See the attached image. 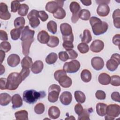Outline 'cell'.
<instances>
[{
    "label": "cell",
    "instance_id": "9f6ffc18",
    "mask_svg": "<svg viewBox=\"0 0 120 120\" xmlns=\"http://www.w3.org/2000/svg\"><path fill=\"white\" fill-rule=\"evenodd\" d=\"M111 98L112 100L119 102H120V93L119 92L114 91L111 94Z\"/></svg>",
    "mask_w": 120,
    "mask_h": 120
},
{
    "label": "cell",
    "instance_id": "83f0119b",
    "mask_svg": "<svg viewBox=\"0 0 120 120\" xmlns=\"http://www.w3.org/2000/svg\"><path fill=\"white\" fill-rule=\"evenodd\" d=\"M113 24L115 28H120V10L118 8L115 9L112 14Z\"/></svg>",
    "mask_w": 120,
    "mask_h": 120
},
{
    "label": "cell",
    "instance_id": "3957f363",
    "mask_svg": "<svg viewBox=\"0 0 120 120\" xmlns=\"http://www.w3.org/2000/svg\"><path fill=\"white\" fill-rule=\"evenodd\" d=\"M22 81V78L19 73L17 72L10 73L7 78V90H15Z\"/></svg>",
    "mask_w": 120,
    "mask_h": 120
},
{
    "label": "cell",
    "instance_id": "680465c9",
    "mask_svg": "<svg viewBox=\"0 0 120 120\" xmlns=\"http://www.w3.org/2000/svg\"><path fill=\"white\" fill-rule=\"evenodd\" d=\"M7 85V79L6 78H0V89L1 90H6Z\"/></svg>",
    "mask_w": 120,
    "mask_h": 120
},
{
    "label": "cell",
    "instance_id": "603a6c76",
    "mask_svg": "<svg viewBox=\"0 0 120 120\" xmlns=\"http://www.w3.org/2000/svg\"><path fill=\"white\" fill-rule=\"evenodd\" d=\"M43 68V62L41 60H37L32 64L31 67V70L33 73L37 74L41 72Z\"/></svg>",
    "mask_w": 120,
    "mask_h": 120
},
{
    "label": "cell",
    "instance_id": "be15d7a7",
    "mask_svg": "<svg viewBox=\"0 0 120 120\" xmlns=\"http://www.w3.org/2000/svg\"><path fill=\"white\" fill-rule=\"evenodd\" d=\"M80 1L83 4V5H85V6H90L91 4V0H80Z\"/></svg>",
    "mask_w": 120,
    "mask_h": 120
},
{
    "label": "cell",
    "instance_id": "9c48e42d",
    "mask_svg": "<svg viewBox=\"0 0 120 120\" xmlns=\"http://www.w3.org/2000/svg\"><path fill=\"white\" fill-rule=\"evenodd\" d=\"M38 11L32 9L28 14L27 18L29 21V24L32 28H37L40 24V21L38 19Z\"/></svg>",
    "mask_w": 120,
    "mask_h": 120
},
{
    "label": "cell",
    "instance_id": "d6a6232c",
    "mask_svg": "<svg viewBox=\"0 0 120 120\" xmlns=\"http://www.w3.org/2000/svg\"><path fill=\"white\" fill-rule=\"evenodd\" d=\"M74 96L76 102L82 104L84 103L86 100V97L83 92L80 90L75 91L74 92Z\"/></svg>",
    "mask_w": 120,
    "mask_h": 120
},
{
    "label": "cell",
    "instance_id": "f6af8a7d",
    "mask_svg": "<svg viewBox=\"0 0 120 120\" xmlns=\"http://www.w3.org/2000/svg\"><path fill=\"white\" fill-rule=\"evenodd\" d=\"M111 84L114 86H119L120 85V77L117 75H113L111 77Z\"/></svg>",
    "mask_w": 120,
    "mask_h": 120
},
{
    "label": "cell",
    "instance_id": "f546056e",
    "mask_svg": "<svg viewBox=\"0 0 120 120\" xmlns=\"http://www.w3.org/2000/svg\"><path fill=\"white\" fill-rule=\"evenodd\" d=\"M33 64L32 58L28 56H25L22 60L21 64L22 68L29 69Z\"/></svg>",
    "mask_w": 120,
    "mask_h": 120
},
{
    "label": "cell",
    "instance_id": "c3c4849f",
    "mask_svg": "<svg viewBox=\"0 0 120 120\" xmlns=\"http://www.w3.org/2000/svg\"><path fill=\"white\" fill-rule=\"evenodd\" d=\"M67 75V72L64 71L63 69H60V70H58L57 71H56L54 73V77L55 79V80H56L57 81H58L59 79V78L64 75Z\"/></svg>",
    "mask_w": 120,
    "mask_h": 120
},
{
    "label": "cell",
    "instance_id": "003e7915",
    "mask_svg": "<svg viewBox=\"0 0 120 120\" xmlns=\"http://www.w3.org/2000/svg\"><path fill=\"white\" fill-rule=\"evenodd\" d=\"M5 71V67L2 65L1 64L0 65V75H2L3 73H4Z\"/></svg>",
    "mask_w": 120,
    "mask_h": 120
},
{
    "label": "cell",
    "instance_id": "8992f818",
    "mask_svg": "<svg viewBox=\"0 0 120 120\" xmlns=\"http://www.w3.org/2000/svg\"><path fill=\"white\" fill-rule=\"evenodd\" d=\"M120 64V55L119 53H113L110 60L106 63V67L110 71H114Z\"/></svg>",
    "mask_w": 120,
    "mask_h": 120
},
{
    "label": "cell",
    "instance_id": "5bb4252c",
    "mask_svg": "<svg viewBox=\"0 0 120 120\" xmlns=\"http://www.w3.org/2000/svg\"><path fill=\"white\" fill-rule=\"evenodd\" d=\"M11 17V14L8 10V6L3 2L0 3V18L2 20H8Z\"/></svg>",
    "mask_w": 120,
    "mask_h": 120
},
{
    "label": "cell",
    "instance_id": "f35d334b",
    "mask_svg": "<svg viewBox=\"0 0 120 120\" xmlns=\"http://www.w3.org/2000/svg\"><path fill=\"white\" fill-rule=\"evenodd\" d=\"M48 30L52 34H55L57 30V24L54 21H50L47 23Z\"/></svg>",
    "mask_w": 120,
    "mask_h": 120
},
{
    "label": "cell",
    "instance_id": "7a4b0ae2",
    "mask_svg": "<svg viewBox=\"0 0 120 120\" xmlns=\"http://www.w3.org/2000/svg\"><path fill=\"white\" fill-rule=\"evenodd\" d=\"M46 93L43 91L38 92L34 90H28L23 92V100L28 104H32L36 103L37 101L45 97Z\"/></svg>",
    "mask_w": 120,
    "mask_h": 120
},
{
    "label": "cell",
    "instance_id": "ffe728a7",
    "mask_svg": "<svg viewBox=\"0 0 120 120\" xmlns=\"http://www.w3.org/2000/svg\"><path fill=\"white\" fill-rule=\"evenodd\" d=\"M58 82L61 87L65 88L70 87L72 83V79L67 75L61 76Z\"/></svg>",
    "mask_w": 120,
    "mask_h": 120
},
{
    "label": "cell",
    "instance_id": "74e56055",
    "mask_svg": "<svg viewBox=\"0 0 120 120\" xmlns=\"http://www.w3.org/2000/svg\"><path fill=\"white\" fill-rule=\"evenodd\" d=\"M59 44V39L57 37L51 36L50 37V39L48 43H47V45L50 47H55L58 46Z\"/></svg>",
    "mask_w": 120,
    "mask_h": 120
},
{
    "label": "cell",
    "instance_id": "4dcf8cb0",
    "mask_svg": "<svg viewBox=\"0 0 120 120\" xmlns=\"http://www.w3.org/2000/svg\"><path fill=\"white\" fill-rule=\"evenodd\" d=\"M91 73L88 69H83L81 73V78L82 80L85 82H88L91 79Z\"/></svg>",
    "mask_w": 120,
    "mask_h": 120
},
{
    "label": "cell",
    "instance_id": "94428289",
    "mask_svg": "<svg viewBox=\"0 0 120 120\" xmlns=\"http://www.w3.org/2000/svg\"><path fill=\"white\" fill-rule=\"evenodd\" d=\"M120 40V35L116 34L112 38V43L116 45H118L119 47Z\"/></svg>",
    "mask_w": 120,
    "mask_h": 120
},
{
    "label": "cell",
    "instance_id": "db71d44e",
    "mask_svg": "<svg viewBox=\"0 0 120 120\" xmlns=\"http://www.w3.org/2000/svg\"><path fill=\"white\" fill-rule=\"evenodd\" d=\"M38 16L42 22L46 21L48 18V15L44 10L38 11Z\"/></svg>",
    "mask_w": 120,
    "mask_h": 120
},
{
    "label": "cell",
    "instance_id": "4316f807",
    "mask_svg": "<svg viewBox=\"0 0 120 120\" xmlns=\"http://www.w3.org/2000/svg\"><path fill=\"white\" fill-rule=\"evenodd\" d=\"M12 98L10 95L7 93H2L0 95V105L2 106H6L11 102Z\"/></svg>",
    "mask_w": 120,
    "mask_h": 120
},
{
    "label": "cell",
    "instance_id": "7bdbcfd3",
    "mask_svg": "<svg viewBox=\"0 0 120 120\" xmlns=\"http://www.w3.org/2000/svg\"><path fill=\"white\" fill-rule=\"evenodd\" d=\"M35 112L38 114H41L45 111V105L42 103L37 104L34 107Z\"/></svg>",
    "mask_w": 120,
    "mask_h": 120
},
{
    "label": "cell",
    "instance_id": "11a10c76",
    "mask_svg": "<svg viewBox=\"0 0 120 120\" xmlns=\"http://www.w3.org/2000/svg\"><path fill=\"white\" fill-rule=\"evenodd\" d=\"M62 46L66 51L71 50L74 48L73 42L70 41H63Z\"/></svg>",
    "mask_w": 120,
    "mask_h": 120
},
{
    "label": "cell",
    "instance_id": "bcb514c9",
    "mask_svg": "<svg viewBox=\"0 0 120 120\" xmlns=\"http://www.w3.org/2000/svg\"><path fill=\"white\" fill-rule=\"evenodd\" d=\"M21 6L20 1L18 0H13L11 3V11L13 13H15L18 10Z\"/></svg>",
    "mask_w": 120,
    "mask_h": 120
},
{
    "label": "cell",
    "instance_id": "7c38bea8",
    "mask_svg": "<svg viewBox=\"0 0 120 120\" xmlns=\"http://www.w3.org/2000/svg\"><path fill=\"white\" fill-rule=\"evenodd\" d=\"M104 47V42L99 39H96L94 40L91 44L90 49L94 52H101Z\"/></svg>",
    "mask_w": 120,
    "mask_h": 120
},
{
    "label": "cell",
    "instance_id": "277c9868",
    "mask_svg": "<svg viewBox=\"0 0 120 120\" xmlns=\"http://www.w3.org/2000/svg\"><path fill=\"white\" fill-rule=\"evenodd\" d=\"M120 114V106L117 104H110L107 105L106 108L107 115L105 117V120H114Z\"/></svg>",
    "mask_w": 120,
    "mask_h": 120
},
{
    "label": "cell",
    "instance_id": "836d02e7",
    "mask_svg": "<svg viewBox=\"0 0 120 120\" xmlns=\"http://www.w3.org/2000/svg\"><path fill=\"white\" fill-rule=\"evenodd\" d=\"M92 40V36L90 31L89 30L85 29L83 32V36L81 38L82 43L88 44Z\"/></svg>",
    "mask_w": 120,
    "mask_h": 120
},
{
    "label": "cell",
    "instance_id": "52a82bcc",
    "mask_svg": "<svg viewBox=\"0 0 120 120\" xmlns=\"http://www.w3.org/2000/svg\"><path fill=\"white\" fill-rule=\"evenodd\" d=\"M80 63L77 60H72L66 62L63 67V69L67 73H75L77 72L80 68Z\"/></svg>",
    "mask_w": 120,
    "mask_h": 120
},
{
    "label": "cell",
    "instance_id": "03108f58",
    "mask_svg": "<svg viewBox=\"0 0 120 120\" xmlns=\"http://www.w3.org/2000/svg\"><path fill=\"white\" fill-rule=\"evenodd\" d=\"M110 2V0H96V2L99 4H108L109 2Z\"/></svg>",
    "mask_w": 120,
    "mask_h": 120
},
{
    "label": "cell",
    "instance_id": "ab89813d",
    "mask_svg": "<svg viewBox=\"0 0 120 120\" xmlns=\"http://www.w3.org/2000/svg\"><path fill=\"white\" fill-rule=\"evenodd\" d=\"M29 6L26 4H21V6L18 10V14L19 15L25 16L27 15L28 10H29Z\"/></svg>",
    "mask_w": 120,
    "mask_h": 120
},
{
    "label": "cell",
    "instance_id": "d4e9b609",
    "mask_svg": "<svg viewBox=\"0 0 120 120\" xmlns=\"http://www.w3.org/2000/svg\"><path fill=\"white\" fill-rule=\"evenodd\" d=\"M107 105L103 103H98L96 106L97 114L100 116H104L106 113V108Z\"/></svg>",
    "mask_w": 120,
    "mask_h": 120
},
{
    "label": "cell",
    "instance_id": "7dc6e473",
    "mask_svg": "<svg viewBox=\"0 0 120 120\" xmlns=\"http://www.w3.org/2000/svg\"><path fill=\"white\" fill-rule=\"evenodd\" d=\"M90 119V112L88 110L83 109L82 113L78 116V120H89Z\"/></svg>",
    "mask_w": 120,
    "mask_h": 120
},
{
    "label": "cell",
    "instance_id": "30bf717a",
    "mask_svg": "<svg viewBox=\"0 0 120 120\" xmlns=\"http://www.w3.org/2000/svg\"><path fill=\"white\" fill-rule=\"evenodd\" d=\"M64 1L53 0L48 2L45 6V9L50 13L53 14L58 8H62Z\"/></svg>",
    "mask_w": 120,
    "mask_h": 120
},
{
    "label": "cell",
    "instance_id": "6125c7cd",
    "mask_svg": "<svg viewBox=\"0 0 120 120\" xmlns=\"http://www.w3.org/2000/svg\"><path fill=\"white\" fill-rule=\"evenodd\" d=\"M62 39L63 41H70L71 42H73L74 41L73 34L67 37H62Z\"/></svg>",
    "mask_w": 120,
    "mask_h": 120
},
{
    "label": "cell",
    "instance_id": "2e32d148",
    "mask_svg": "<svg viewBox=\"0 0 120 120\" xmlns=\"http://www.w3.org/2000/svg\"><path fill=\"white\" fill-rule=\"evenodd\" d=\"M110 12V8L108 4H99L97 8V13L98 15L102 17L106 16Z\"/></svg>",
    "mask_w": 120,
    "mask_h": 120
},
{
    "label": "cell",
    "instance_id": "44dd1931",
    "mask_svg": "<svg viewBox=\"0 0 120 120\" xmlns=\"http://www.w3.org/2000/svg\"><path fill=\"white\" fill-rule=\"evenodd\" d=\"M50 36L48 32L44 30L39 31L37 36L38 41L41 44H47L49 40Z\"/></svg>",
    "mask_w": 120,
    "mask_h": 120
},
{
    "label": "cell",
    "instance_id": "b9f144b4",
    "mask_svg": "<svg viewBox=\"0 0 120 120\" xmlns=\"http://www.w3.org/2000/svg\"><path fill=\"white\" fill-rule=\"evenodd\" d=\"M77 49L80 53L84 54L88 52L89 47L87 44L81 43L77 45Z\"/></svg>",
    "mask_w": 120,
    "mask_h": 120
},
{
    "label": "cell",
    "instance_id": "e575fe53",
    "mask_svg": "<svg viewBox=\"0 0 120 120\" xmlns=\"http://www.w3.org/2000/svg\"><path fill=\"white\" fill-rule=\"evenodd\" d=\"M58 59L57 55L55 52H51L45 58V62L49 65H52L55 63Z\"/></svg>",
    "mask_w": 120,
    "mask_h": 120
},
{
    "label": "cell",
    "instance_id": "e0dca14e",
    "mask_svg": "<svg viewBox=\"0 0 120 120\" xmlns=\"http://www.w3.org/2000/svg\"><path fill=\"white\" fill-rule=\"evenodd\" d=\"M34 34L35 31L30 29L29 27L27 25L25 26L22 30L20 39L22 41L28 38H34Z\"/></svg>",
    "mask_w": 120,
    "mask_h": 120
},
{
    "label": "cell",
    "instance_id": "6da1fadb",
    "mask_svg": "<svg viewBox=\"0 0 120 120\" xmlns=\"http://www.w3.org/2000/svg\"><path fill=\"white\" fill-rule=\"evenodd\" d=\"M90 23L94 34L96 36L105 33L108 28L107 22L102 21L100 19L95 16H92L90 18Z\"/></svg>",
    "mask_w": 120,
    "mask_h": 120
},
{
    "label": "cell",
    "instance_id": "8d00e7d4",
    "mask_svg": "<svg viewBox=\"0 0 120 120\" xmlns=\"http://www.w3.org/2000/svg\"><path fill=\"white\" fill-rule=\"evenodd\" d=\"M79 18L82 20L87 21L89 20L90 18V13L88 9H81L79 13Z\"/></svg>",
    "mask_w": 120,
    "mask_h": 120
},
{
    "label": "cell",
    "instance_id": "7402d4cb",
    "mask_svg": "<svg viewBox=\"0 0 120 120\" xmlns=\"http://www.w3.org/2000/svg\"><path fill=\"white\" fill-rule=\"evenodd\" d=\"M11 101L12 108L14 109L19 108L21 107L23 104L22 99L21 96L18 94H15L12 96Z\"/></svg>",
    "mask_w": 120,
    "mask_h": 120
},
{
    "label": "cell",
    "instance_id": "91938a15",
    "mask_svg": "<svg viewBox=\"0 0 120 120\" xmlns=\"http://www.w3.org/2000/svg\"><path fill=\"white\" fill-rule=\"evenodd\" d=\"M0 39L4 41L8 40V36L7 32L2 30H0Z\"/></svg>",
    "mask_w": 120,
    "mask_h": 120
},
{
    "label": "cell",
    "instance_id": "ac0fdd59",
    "mask_svg": "<svg viewBox=\"0 0 120 120\" xmlns=\"http://www.w3.org/2000/svg\"><path fill=\"white\" fill-rule=\"evenodd\" d=\"M20 62V58L16 54H11L7 59L8 64L11 67L14 68L17 66Z\"/></svg>",
    "mask_w": 120,
    "mask_h": 120
},
{
    "label": "cell",
    "instance_id": "cb8c5ba5",
    "mask_svg": "<svg viewBox=\"0 0 120 120\" xmlns=\"http://www.w3.org/2000/svg\"><path fill=\"white\" fill-rule=\"evenodd\" d=\"M48 114L51 119H56L60 117V112L59 108L58 107L55 106H52L48 109Z\"/></svg>",
    "mask_w": 120,
    "mask_h": 120
},
{
    "label": "cell",
    "instance_id": "60d3db41",
    "mask_svg": "<svg viewBox=\"0 0 120 120\" xmlns=\"http://www.w3.org/2000/svg\"><path fill=\"white\" fill-rule=\"evenodd\" d=\"M22 30L18 29H12L10 32V34L11 38L14 40H16L20 37V35L21 34Z\"/></svg>",
    "mask_w": 120,
    "mask_h": 120
},
{
    "label": "cell",
    "instance_id": "ee69618b",
    "mask_svg": "<svg viewBox=\"0 0 120 120\" xmlns=\"http://www.w3.org/2000/svg\"><path fill=\"white\" fill-rule=\"evenodd\" d=\"M0 50L4 51L5 52H8L10 50L11 46L8 42L3 41L0 44Z\"/></svg>",
    "mask_w": 120,
    "mask_h": 120
},
{
    "label": "cell",
    "instance_id": "484cf974",
    "mask_svg": "<svg viewBox=\"0 0 120 120\" xmlns=\"http://www.w3.org/2000/svg\"><path fill=\"white\" fill-rule=\"evenodd\" d=\"M99 82L104 85H107L110 82L111 77L106 73H102L100 74L98 77Z\"/></svg>",
    "mask_w": 120,
    "mask_h": 120
},
{
    "label": "cell",
    "instance_id": "8fae6325",
    "mask_svg": "<svg viewBox=\"0 0 120 120\" xmlns=\"http://www.w3.org/2000/svg\"><path fill=\"white\" fill-rule=\"evenodd\" d=\"M34 40V38H28L22 41V52L24 56H28L29 54L30 47Z\"/></svg>",
    "mask_w": 120,
    "mask_h": 120
},
{
    "label": "cell",
    "instance_id": "f1b7e54d",
    "mask_svg": "<svg viewBox=\"0 0 120 120\" xmlns=\"http://www.w3.org/2000/svg\"><path fill=\"white\" fill-rule=\"evenodd\" d=\"M25 23V19L22 17H18L16 18L14 21V25L16 29H18L20 30H22L24 27V25Z\"/></svg>",
    "mask_w": 120,
    "mask_h": 120
},
{
    "label": "cell",
    "instance_id": "5b68a950",
    "mask_svg": "<svg viewBox=\"0 0 120 120\" xmlns=\"http://www.w3.org/2000/svg\"><path fill=\"white\" fill-rule=\"evenodd\" d=\"M60 90L61 88L59 85L55 84L50 85L48 89V100L51 103L57 101Z\"/></svg>",
    "mask_w": 120,
    "mask_h": 120
},
{
    "label": "cell",
    "instance_id": "d6986e66",
    "mask_svg": "<svg viewBox=\"0 0 120 120\" xmlns=\"http://www.w3.org/2000/svg\"><path fill=\"white\" fill-rule=\"evenodd\" d=\"M60 30L62 37H67L73 34L71 25L67 23H61L60 25Z\"/></svg>",
    "mask_w": 120,
    "mask_h": 120
},
{
    "label": "cell",
    "instance_id": "681fc988",
    "mask_svg": "<svg viewBox=\"0 0 120 120\" xmlns=\"http://www.w3.org/2000/svg\"><path fill=\"white\" fill-rule=\"evenodd\" d=\"M95 96L98 99L104 100L106 98V94L102 90H98L95 93Z\"/></svg>",
    "mask_w": 120,
    "mask_h": 120
},
{
    "label": "cell",
    "instance_id": "e7e4bbea",
    "mask_svg": "<svg viewBox=\"0 0 120 120\" xmlns=\"http://www.w3.org/2000/svg\"><path fill=\"white\" fill-rule=\"evenodd\" d=\"M0 61L1 64H2L3 61L4 60L5 58V52L3 51L0 50Z\"/></svg>",
    "mask_w": 120,
    "mask_h": 120
},
{
    "label": "cell",
    "instance_id": "ba28073f",
    "mask_svg": "<svg viewBox=\"0 0 120 120\" xmlns=\"http://www.w3.org/2000/svg\"><path fill=\"white\" fill-rule=\"evenodd\" d=\"M69 8L71 12L72 13L71 21L73 23H76L79 18V13L81 10L80 5L76 1H72L70 4Z\"/></svg>",
    "mask_w": 120,
    "mask_h": 120
},
{
    "label": "cell",
    "instance_id": "f907efd6",
    "mask_svg": "<svg viewBox=\"0 0 120 120\" xmlns=\"http://www.w3.org/2000/svg\"><path fill=\"white\" fill-rule=\"evenodd\" d=\"M59 58L62 61H66L69 59L68 55L66 51L60 52L58 54Z\"/></svg>",
    "mask_w": 120,
    "mask_h": 120
},
{
    "label": "cell",
    "instance_id": "d590c367",
    "mask_svg": "<svg viewBox=\"0 0 120 120\" xmlns=\"http://www.w3.org/2000/svg\"><path fill=\"white\" fill-rule=\"evenodd\" d=\"M66 13L65 10L62 8H59L53 14L54 17L58 19H63L65 17Z\"/></svg>",
    "mask_w": 120,
    "mask_h": 120
},
{
    "label": "cell",
    "instance_id": "4fadbf2b",
    "mask_svg": "<svg viewBox=\"0 0 120 120\" xmlns=\"http://www.w3.org/2000/svg\"><path fill=\"white\" fill-rule=\"evenodd\" d=\"M91 64L94 69L98 71L103 68L105 63L102 58L100 57H94L91 60Z\"/></svg>",
    "mask_w": 120,
    "mask_h": 120
},
{
    "label": "cell",
    "instance_id": "f5cc1de1",
    "mask_svg": "<svg viewBox=\"0 0 120 120\" xmlns=\"http://www.w3.org/2000/svg\"><path fill=\"white\" fill-rule=\"evenodd\" d=\"M66 52L68 54L69 59L70 60H75L78 57V53L75 50L73 49L66 51Z\"/></svg>",
    "mask_w": 120,
    "mask_h": 120
},
{
    "label": "cell",
    "instance_id": "1f68e13d",
    "mask_svg": "<svg viewBox=\"0 0 120 120\" xmlns=\"http://www.w3.org/2000/svg\"><path fill=\"white\" fill-rule=\"evenodd\" d=\"M28 112L24 110L17 111L15 113V119L18 120H28Z\"/></svg>",
    "mask_w": 120,
    "mask_h": 120
},
{
    "label": "cell",
    "instance_id": "6f0895ef",
    "mask_svg": "<svg viewBox=\"0 0 120 120\" xmlns=\"http://www.w3.org/2000/svg\"><path fill=\"white\" fill-rule=\"evenodd\" d=\"M83 110V107L82 106V105H81L80 103H78L76 104V105L75 106V112L78 116L82 113Z\"/></svg>",
    "mask_w": 120,
    "mask_h": 120
},
{
    "label": "cell",
    "instance_id": "816d5d0a",
    "mask_svg": "<svg viewBox=\"0 0 120 120\" xmlns=\"http://www.w3.org/2000/svg\"><path fill=\"white\" fill-rule=\"evenodd\" d=\"M30 73V70L28 68H22L21 72H20V75H21L22 81L24 80L27 77Z\"/></svg>",
    "mask_w": 120,
    "mask_h": 120
},
{
    "label": "cell",
    "instance_id": "9a60e30c",
    "mask_svg": "<svg viewBox=\"0 0 120 120\" xmlns=\"http://www.w3.org/2000/svg\"><path fill=\"white\" fill-rule=\"evenodd\" d=\"M60 100L63 105H69L72 100V94L69 91H66L63 92L60 95Z\"/></svg>",
    "mask_w": 120,
    "mask_h": 120
}]
</instances>
